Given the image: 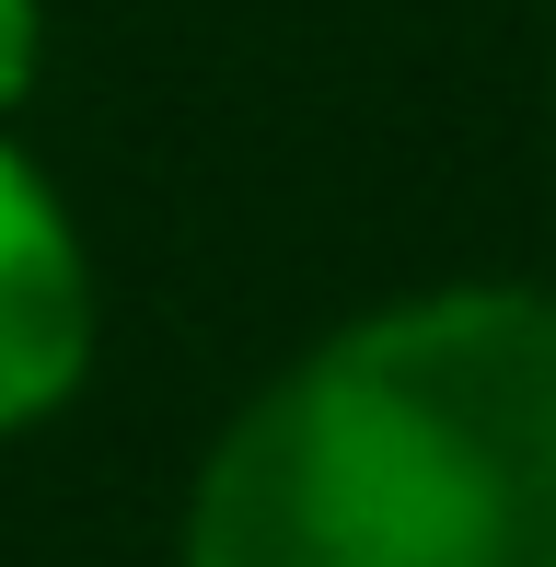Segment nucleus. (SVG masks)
Segmentation results:
<instances>
[{
  "label": "nucleus",
  "mask_w": 556,
  "mask_h": 567,
  "mask_svg": "<svg viewBox=\"0 0 556 567\" xmlns=\"http://www.w3.org/2000/svg\"><path fill=\"white\" fill-rule=\"evenodd\" d=\"M174 567H556V290L337 324L209 441Z\"/></svg>",
  "instance_id": "obj_1"
},
{
  "label": "nucleus",
  "mask_w": 556,
  "mask_h": 567,
  "mask_svg": "<svg viewBox=\"0 0 556 567\" xmlns=\"http://www.w3.org/2000/svg\"><path fill=\"white\" fill-rule=\"evenodd\" d=\"M93 348H105L93 244H82V220H70V197L47 186L12 151V127H0V441L59 417L93 382Z\"/></svg>",
  "instance_id": "obj_2"
},
{
  "label": "nucleus",
  "mask_w": 556,
  "mask_h": 567,
  "mask_svg": "<svg viewBox=\"0 0 556 567\" xmlns=\"http://www.w3.org/2000/svg\"><path fill=\"white\" fill-rule=\"evenodd\" d=\"M35 70H47V0H0V116L35 93Z\"/></svg>",
  "instance_id": "obj_3"
}]
</instances>
